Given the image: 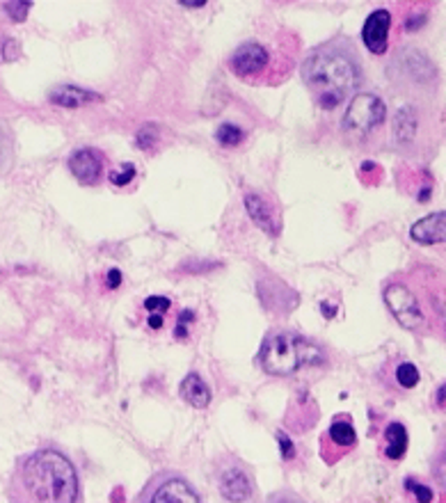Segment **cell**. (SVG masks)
<instances>
[{
    "instance_id": "15",
    "label": "cell",
    "mask_w": 446,
    "mask_h": 503,
    "mask_svg": "<svg viewBox=\"0 0 446 503\" xmlns=\"http://www.w3.org/2000/svg\"><path fill=\"white\" fill-rule=\"evenodd\" d=\"M405 453H408V430H405L403 423H389L385 428V449H382V455L387 460H403Z\"/></svg>"
},
{
    "instance_id": "19",
    "label": "cell",
    "mask_w": 446,
    "mask_h": 503,
    "mask_svg": "<svg viewBox=\"0 0 446 503\" xmlns=\"http://www.w3.org/2000/svg\"><path fill=\"white\" fill-rule=\"evenodd\" d=\"M243 138H245V133H243V130L238 129L236 124H229V122L220 124V126H218V130H215V140L220 142L222 146L241 145Z\"/></svg>"
},
{
    "instance_id": "8",
    "label": "cell",
    "mask_w": 446,
    "mask_h": 503,
    "mask_svg": "<svg viewBox=\"0 0 446 503\" xmlns=\"http://www.w3.org/2000/svg\"><path fill=\"white\" fill-rule=\"evenodd\" d=\"M245 208L257 227L264 229L266 233H280V216L275 211V206L259 193H245Z\"/></svg>"
},
{
    "instance_id": "6",
    "label": "cell",
    "mask_w": 446,
    "mask_h": 503,
    "mask_svg": "<svg viewBox=\"0 0 446 503\" xmlns=\"http://www.w3.org/2000/svg\"><path fill=\"white\" fill-rule=\"evenodd\" d=\"M270 55L266 51V46H261L259 42H245L241 43L236 51H234L229 67L236 76L241 78H257L259 74H264L268 69Z\"/></svg>"
},
{
    "instance_id": "7",
    "label": "cell",
    "mask_w": 446,
    "mask_h": 503,
    "mask_svg": "<svg viewBox=\"0 0 446 503\" xmlns=\"http://www.w3.org/2000/svg\"><path fill=\"white\" fill-rule=\"evenodd\" d=\"M389 30H392V14L387 10L371 12L364 21V28H362V39H364L366 49L373 55L387 53Z\"/></svg>"
},
{
    "instance_id": "9",
    "label": "cell",
    "mask_w": 446,
    "mask_h": 503,
    "mask_svg": "<svg viewBox=\"0 0 446 503\" xmlns=\"http://www.w3.org/2000/svg\"><path fill=\"white\" fill-rule=\"evenodd\" d=\"M220 492L229 503H243L252 497V483L241 467H229L220 474Z\"/></svg>"
},
{
    "instance_id": "29",
    "label": "cell",
    "mask_w": 446,
    "mask_h": 503,
    "mask_svg": "<svg viewBox=\"0 0 446 503\" xmlns=\"http://www.w3.org/2000/svg\"><path fill=\"white\" fill-rule=\"evenodd\" d=\"M204 5H206L204 0H181V7H188V10H199V7Z\"/></svg>"
},
{
    "instance_id": "28",
    "label": "cell",
    "mask_w": 446,
    "mask_h": 503,
    "mask_svg": "<svg viewBox=\"0 0 446 503\" xmlns=\"http://www.w3.org/2000/svg\"><path fill=\"white\" fill-rule=\"evenodd\" d=\"M147 323H149L151 330H161V327H163V314H151Z\"/></svg>"
},
{
    "instance_id": "14",
    "label": "cell",
    "mask_w": 446,
    "mask_h": 503,
    "mask_svg": "<svg viewBox=\"0 0 446 503\" xmlns=\"http://www.w3.org/2000/svg\"><path fill=\"white\" fill-rule=\"evenodd\" d=\"M149 503H202L197 492L181 478H170L158 487Z\"/></svg>"
},
{
    "instance_id": "1",
    "label": "cell",
    "mask_w": 446,
    "mask_h": 503,
    "mask_svg": "<svg viewBox=\"0 0 446 503\" xmlns=\"http://www.w3.org/2000/svg\"><path fill=\"white\" fill-rule=\"evenodd\" d=\"M302 78L314 101L334 110L362 85L364 71L348 39H334L314 51L302 65Z\"/></svg>"
},
{
    "instance_id": "12",
    "label": "cell",
    "mask_w": 446,
    "mask_h": 503,
    "mask_svg": "<svg viewBox=\"0 0 446 503\" xmlns=\"http://www.w3.org/2000/svg\"><path fill=\"white\" fill-rule=\"evenodd\" d=\"M69 169L81 184H94L103 172L101 156L94 149H78L69 158Z\"/></svg>"
},
{
    "instance_id": "31",
    "label": "cell",
    "mask_w": 446,
    "mask_h": 503,
    "mask_svg": "<svg viewBox=\"0 0 446 503\" xmlns=\"http://www.w3.org/2000/svg\"><path fill=\"white\" fill-rule=\"evenodd\" d=\"M270 503H302V501H298L296 497H277L275 501H270Z\"/></svg>"
},
{
    "instance_id": "18",
    "label": "cell",
    "mask_w": 446,
    "mask_h": 503,
    "mask_svg": "<svg viewBox=\"0 0 446 503\" xmlns=\"http://www.w3.org/2000/svg\"><path fill=\"white\" fill-rule=\"evenodd\" d=\"M417 133V117L412 108H401L394 117V136L398 142H412Z\"/></svg>"
},
{
    "instance_id": "25",
    "label": "cell",
    "mask_w": 446,
    "mask_h": 503,
    "mask_svg": "<svg viewBox=\"0 0 446 503\" xmlns=\"http://www.w3.org/2000/svg\"><path fill=\"white\" fill-rule=\"evenodd\" d=\"M158 140V136H156V129H154V126H147L145 130H142L140 136H138V146H140V149H149L151 145H154V142Z\"/></svg>"
},
{
    "instance_id": "26",
    "label": "cell",
    "mask_w": 446,
    "mask_h": 503,
    "mask_svg": "<svg viewBox=\"0 0 446 503\" xmlns=\"http://www.w3.org/2000/svg\"><path fill=\"white\" fill-rule=\"evenodd\" d=\"M277 439H280V446H282V458H284V460H291V458L296 455V446H293V442H291L289 435L284 433H277Z\"/></svg>"
},
{
    "instance_id": "17",
    "label": "cell",
    "mask_w": 446,
    "mask_h": 503,
    "mask_svg": "<svg viewBox=\"0 0 446 503\" xmlns=\"http://www.w3.org/2000/svg\"><path fill=\"white\" fill-rule=\"evenodd\" d=\"M392 380L398 391H410L419 384L421 373L412 362H396L392 368Z\"/></svg>"
},
{
    "instance_id": "22",
    "label": "cell",
    "mask_w": 446,
    "mask_h": 503,
    "mask_svg": "<svg viewBox=\"0 0 446 503\" xmlns=\"http://www.w3.org/2000/svg\"><path fill=\"white\" fill-rule=\"evenodd\" d=\"M170 300L163 298V295H151V298L145 300V309L149 314H165L167 309H170Z\"/></svg>"
},
{
    "instance_id": "20",
    "label": "cell",
    "mask_w": 446,
    "mask_h": 503,
    "mask_svg": "<svg viewBox=\"0 0 446 503\" xmlns=\"http://www.w3.org/2000/svg\"><path fill=\"white\" fill-rule=\"evenodd\" d=\"M133 177H135V165L133 162H124L122 168L117 169V172H110V184L113 185H126V184H131L133 181Z\"/></svg>"
},
{
    "instance_id": "21",
    "label": "cell",
    "mask_w": 446,
    "mask_h": 503,
    "mask_svg": "<svg viewBox=\"0 0 446 503\" xmlns=\"http://www.w3.org/2000/svg\"><path fill=\"white\" fill-rule=\"evenodd\" d=\"M30 7H33V3H5L7 14H10V19H14V21H26Z\"/></svg>"
},
{
    "instance_id": "4",
    "label": "cell",
    "mask_w": 446,
    "mask_h": 503,
    "mask_svg": "<svg viewBox=\"0 0 446 503\" xmlns=\"http://www.w3.org/2000/svg\"><path fill=\"white\" fill-rule=\"evenodd\" d=\"M382 298L387 303L394 318L403 325L405 330L419 332L426 330V325L433 323L428 316V304H426L428 303V295H426V293L419 295V291H414L412 284L403 282V279H401V282H389L387 287H385ZM433 311H437V309L433 307Z\"/></svg>"
},
{
    "instance_id": "24",
    "label": "cell",
    "mask_w": 446,
    "mask_h": 503,
    "mask_svg": "<svg viewBox=\"0 0 446 503\" xmlns=\"http://www.w3.org/2000/svg\"><path fill=\"white\" fill-rule=\"evenodd\" d=\"M21 55V43L17 39H7L5 46H3V60L14 62Z\"/></svg>"
},
{
    "instance_id": "23",
    "label": "cell",
    "mask_w": 446,
    "mask_h": 503,
    "mask_svg": "<svg viewBox=\"0 0 446 503\" xmlns=\"http://www.w3.org/2000/svg\"><path fill=\"white\" fill-rule=\"evenodd\" d=\"M408 485L414 492V499L419 503H433V499H435V494H433V490H430L428 485H421V483H412V481H408Z\"/></svg>"
},
{
    "instance_id": "3",
    "label": "cell",
    "mask_w": 446,
    "mask_h": 503,
    "mask_svg": "<svg viewBox=\"0 0 446 503\" xmlns=\"http://www.w3.org/2000/svg\"><path fill=\"white\" fill-rule=\"evenodd\" d=\"M259 359H261L266 373L284 378V375L296 373L302 364H321L323 352L312 342L280 332V334L266 339L264 348L259 352Z\"/></svg>"
},
{
    "instance_id": "16",
    "label": "cell",
    "mask_w": 446,
    "mask_h": 503,
    "mask_svg": "<svg viewBox=\"0 0 446 503\" xmlns=\"http://www.w3.org/2000/svg\"><path fill=\"white\" fill-rule=\"evenodd\" d=\"M179 391H181L183 401L190 403V405L197 407V410H204V407H209V403H211L209 384L199 378L197 373L186 375V378H183V382H181V387H179Z\"/></svg>"
},
{
    "instance_id": "30",
    "label": "cell",
    "mask_w": 446,
    "mask_h": 503,
    "mask_svg": "<svg viewBox=\"0 0 446 503\" xmlns=\"http://www.w3.org/2000/svg\"><path fill=\"white\" fill-rule=\"evenodd\" d=\"M321 311H323V316H328V318H332V316L337 314V307H328V303H323L321 304Z\"/></svg>"
},
{
    "instance_id": "27",
    "label": "cell",
    "mask_w": 446,
    "mask_h": 503,
    "mask_svg": "<svg viewBox=\"0 0 446 503\" xmlns=\"http://www.w3.org/2000/svg\"><path fill=\"white\" fill-rule=\"evenodd\" d=\"M119 284H122V272L117 268H113V271L108 272V288H117Z\"/></svg>"
},
{
    "instance_id": "2",
    "label": "cell",
    "mask_w": 446,
    "mask_h": 503,
    "mask_svg": "<svg viewBox=\"0 0 446 503\" xmlns=\"http://www.w3.org/2000/svg\"><path fill=\"white\" fill-rule=\"evenodd\" d=\"M21 487L30 503H76L78 476L60 451L33 453L21 467Z\"/></svg>"
},
{
    "instance_id": "5",
    "label": "cell",
    "mask_w": 446,
    "mask_h": 503,
    "mask_svg": "<svg viewBox=\"0 0 446 503\" xmlns=\"http://www.w3.org/2000/svg\"><path fill=\"white\" fill-rule=\"evenodd\" d=\"M387 117V106L376 94H357L353 97L344 114V133L353 140H364L371 136Z\"/></svg>"
},
{
    "instance_id": "13",
    "label": "cell",
    "mask_w": 446,
    "mask_h": 503,
    "mask_svg": "<svg viewBox=\"0 0 446 503\" xmlns=\"http://www.w3.org/2000/svg\"><path fill=\"white\" fill-rule=\"evenodd\" d=\"M49 101L55 103V106H62V108H83V106H90V103L103 101V97L97 92H90V90H83L78 85H58L49 92Z\"/></svg>"
},
{
    "instance_id": "10",
    "label": "cell",
    "mask_w": 446,
    "mask_h": 503,
    "mask_svg": "<svg viewBox=\"0 0 446 503\" xmlns=\"http://www.w3.org/2000/svg\"><path fill=\"white\" fill-rule=\"evenodd\" d=\"M414 243L419 245H437L446 239V216L444 211L430 213V216L421 217L419 222H414L410 229Z\"/></svg>"
},
{
    "instance_id": "11",
    "label": "cell",
    "mask_w": 446,
    "mask_h": 503,
    "mask_svg": "<svg viewBox=\"0 0 446 503\" xmlns=\"http://www.w3.org/2000/svg\"><path fill=\"white\" fill-rule=\"evenodd\" d=\"M355 444H357L355 426H353L348 419H337V421L330 426L328 435L323 437V458H325L330 451H339V455L348 453Z\"/></svg>"
}]
</instances>
